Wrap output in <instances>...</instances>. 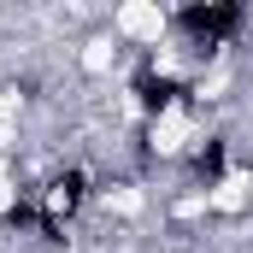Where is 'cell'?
<instances>
[{
  "mask_svg": "<svg viewBox=\"0 0 253 253\" xmlns=\"http://www.w3.org/2000/svg\"><path fill=\"white\" fill-rule=\"evenodd\" d=\"M42 224V200L36 194H18L6 212H0V230H36Z\"/></svg>",
  "mask_w": 253,
  "mask_h": 253,
  "instance_id": "5b68a950",
  "label": "cell"
},
{
  "mask_svg": "<svg viewBox=\"0 0 253 253\" xmlns=\"http://www.w3.org/2000/svg\"><path fill=\"white\" fill-rule=\"evenodd\" d=\"M65 230H71V224H65L59 212H47V206H42V224H36V236H42L47 248H65Z\"/></svg>",
  "mask_w": 253,
  "mask_h": 253,
  "instance_id": "8992f818",
  "label": "cell"
},
{
  "mask_svg": "<svg viewBox=\"0 0 253 253\" xmlns=\"http://www.w3.org/2000/svg\"><path fill=\"white\" fill-rule=\"evenodd\" d=\"M248 6L242 0H183L177 12H171V30L177 36H189L194 53H218V47H230L242 30H248Z\"/></svg>",
  "mask_w": 253,
  "mask_h": 253,
  "instance_id": "6da1fadb",
  "label": "cell"
},
{
  "mask_svg": "<svg viewBox=\"0 0 253 253\" xmlns=\"http://www.w3.org/2000/svg\"><path fill=\"white\" fill-rule=\"evenodd\" d=\"M224 177H230V135L212 129V135L194 147V159H189V183L194 189H218Z\"/></svg>",
  "mask_w": 253,
  "mask_h": 253,
  "instance_id": "277c9868",
  "label": "cell"
},
{
  "mask_svg": "<svg viewBox=\"0 0 253 253\" xmlns=\"http://www.w3.org/2000/svg\"><path fill=\"white\" fill-rule=\"evenodd\" d=\"M129 94H135V106H141L147 118H159V112H171V106L189 100V83L171 77V71H159V65H141V71L129 77Z\"/></svg>",
  "mask_w": 253,
  "mask_h": 253,
  "instance_id": "7a4b0ae2",
  "label": "cell"
},
{
  "mask_svg": "<svg viewBox=\"0 0 253 253\" xmlns=\"http://www.w3.org/2000/svg\"><path fill=\"white\" fill-rule=\"evenodd\" d=\"M88 189H94V177L83 171V165H59L53 177H47V212H59L65 224L83 212V200H88Z\"/></svg>",
  "mask_w": 253,
  "mask_h": 253,
  "instance_id": "3957f363",
  "label": "cell"
}]
</instances>
